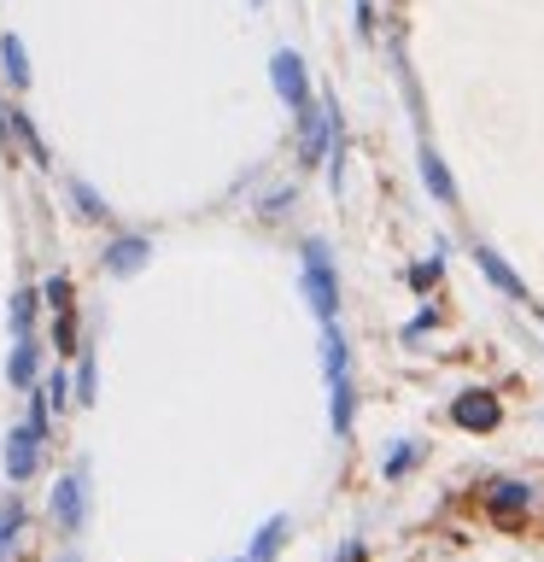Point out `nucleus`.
Segmentation results:
<instances>
[{"instance_id": "8", "label": "nucleus", "mask_w": 544, "mask_h": 562, "mask_svg": "<svg viewBox=\"0 0 544 562\" xmlns=\"http://www.w3.org/2000/svg\"><path fill=\"white\" fill-rule=\"evenodd\" d=\"M474 270H480L491 288H498L503 299H526V281L515 276V263H509L498 246H474Z\"/></svg>"}, {"instance_id": "4", "label": "nucleus", "mask_w": 544, "mask_h": 562, "mask_svg": "<svg viewBox=\"0 0 544 562\" xmlns=\"http://www.w3.org/2000/svg\"><path fill=\"white\" fill-rule=\"evenodd\" d=\"M47 504H53V521H59L65 533H82V521H88V463L65 469Z\"/></svg>"}, {"instance_id": "1", "label": "nucleus", "mask_w": 544, "mask_h": 562, "mask_svg": "<svg viewBox=\"0 0 544 562\" xmlns=\"http://www.w3.org/2000/svg\"><path fill=\"white\" fill-rule=\"evenodd\" d=\"M298 258H305V270H298V293H305V305L316 323H340V270H333L328 258V240H305L298 246Z\"/></svg>"}, {"instance_id": "26", "label": "nucleus", "mask_w": 544, "mask_h": 562, "mask_svg": "<svg viewBox=\"0 0 544 562\" xmlns=\"http://www.w3.org/2000/svg\"><path fill=\"white\" fill-rule=\"evenodd\" d=\"M0 147H12V123H7V112H0Z\"/></svg>"}, {"instance_id": "24", "label": "nucleus", "mask_w": 544, "mask_h": 562, "mask_svg": "<svg viewBox=\"0 0 544 562\" xmlns=\"http://www.w3.org/2000/svg\"><path fill=\"white\" fill-rule=\"evenodd\" d=\"M287 200H298V188H275V193H270V200H263V211H270V217H275V211H281V205H287Z\"/></svg>"}, {"instance_id": "25", "label": "nucleus", "mask_w": 544, "mask_h": 562, "mask_svg": "<svg viewBox=\"0 0 544 562\" xmlns=\"http://www.w3.org/2000/svg\"><path fill=\"white\" fill-rule=\"evenodd\" d=\"M358 30L375 35V7H369V0H358Z\"/></svg>"}, {"instance_id": "18", "label": "nucleus", "mask_w": 544, "mask_h": 562, "mask_svg": "<svg viewBox=\"0 0 544 562\" xmlns=\"http://www.w3.org/2000/svg\"><path fill=\"white\" fill-rule=\"evenodd\" d=\"M12 130H18V140H24V153L35 158V165H53V158H47V147H42V135H35V123H30V117H12Z\"/></svg>"}, {"instance_id": "13", "label": "nucleus", "mask_w": 544, "mask_h": 562, "mask_svg": "<svg viewBox=\"0 0 544 562\" xmlns=\"http://www.w3.org/2000/svg\"><path fill=\"white\" fill-rule=\"evenodd\" d=\"M416 457H421L416 439H393V446L381 451V474H386V481H404V474L416 469Z\"/></svg>"}, {"instance_id": "5", "label": "nucleus", "mask_w": 544, "mask_h": 562, "mask_svg": "<svg viewBox=\"0 0 544 562\" xmlns=\"http://www.w3.org/2000/svg\"><path fill=\"white\" fill-rule=\"evenodd\" d=\"M451 422H456L463 434H491V428H503V404H498V393L468 386V393L451 398Z\"/></svg>"}, {"instance_id": "21", "label": "nucleus", "mask_w": 544, "mask_h": 562, "mask_svg": "<svg viewBox=\"0 0 544 562\" xmlns=\"http://www.w3.org/2000/svg\"><path fill=\"white\" fill-rule=\"evenodd\" d=\"M42 299H47L53 311H65V305H70V281H65V276H47V281H42Z\"/></svg>"}, {"instance_id": "23", "label": "nucleus", "mask_w": 544, "mask_h": 562, "mask_svg": "<svg viewBox=\"0 0 544 562\" xmlns=\"http://www.w3.org/2000/svg\"><path fill=\"white\" fill-rule=\"evenodd\" d=\"M433 323H439V316H433V311H416V316H410V323H404V340H421V334H428Z\"/></svg>"}, {"instance_id": "22", "label": "nucleus", "mask_w": 544, "mask_h": 562, "mask_svg": "<svg viewBox=\"0 0 544 562\" xmlns=\"http://www.w3.org/2000/svg\"><path fill=\"white\" fill-rule=\"evenodd\" d=\"M77 398L94 404V358H88V351H82V363H77Z\"/></svg>"}, {"instance_id": "14", "label": "nucleus", "mask_w": 544, "mask_h": 562, "mask_svg": "<svg viewBox=\"0 0 544 562\" xmlns=\"http://www.w3.org/2000/svg\"><path fill=\"white\" fill-rule=\"evenodd\" d=\"M0 70L12 77V88H30V59H24V42H18L12 30L0 35Z\"/></svg>"}, {"instance_id": "6", "label": "nucleus", "mask_w": 544, "mask_h": 562, "mask_svg": "<svg viewBox=\"0 0 544 562\" xmlns=\"http://www.w3.org/2000/svg\"><path fill=\"white\" fill-rule=\"evenodd\" d=\"M100 263H105V276L129 281V276H140L152 263V240L147 235H112V240H105V252H100Z\"/></svg>"}, {"instance_id": "28", "label": "nucleus", "mask_w": 544, "mask_h": 562, "mask_svg": "<svg viewBox=\"0 0 544 562\" xmlns=\"http://www.w3.org/2000/svg\"><path fill=\"white\" fill-rule=\"evenodd\" d=\"M252 7H263V0H252Z\"/></svg>"}, {"instance_id": "7", "label": "nucleus", "mask_w": 544, "mask_h": 562, "mask_svg": "<svg viewBox=\"0 0 544 562\" xmlns=\"http://www.w3.org/2000/svg\"><path fill=\"white\" fill-rule=\"evenodd\" d=\"M35 469H42V434L24 422V428L7 434V481H30Z\"/></svg>"}, {"instance_id": "12", "label": "nucleus", "mask_w": 544, "mask_h": 562, "mask_svg": "<svg viewBox=\"0 0 544 562\" xmlns=\"http://www.w3.org/2000/svg\"><path fill=\"white\" fill-rule=\"evenodd\" d=\"M35 369H42V351H35V340H12L7 381H12V386H35Z\"/></svg>"}, {"instance_id": "9", "label": "nucleus", "mask_w": 544, "mask_h": 562, "mask_svg": "<svg viewBox=\"0 0 544 562\" xmlns=\"http://www.w3.org/2000/svg\"><path fill=\"white\" fill-rule=\"evenodd\" d=\"M287 539H293V516H287V509H275V516L252 533V544H246V562H275Z\"/></svg>"}, {"instance_id": "17", "label": "nucleus", "mask_w": 544, "mask_h": 562, "mask_svg": "<svg viewBox=\"0 0 544 562\" xmlns=\"http://www.w3.org/2000/svg\"><path fill=\"white\" fill-rule=\"evenodd\" d=\"M18 533H24V504L0 509V562H7V551L18 544Z\"/></svg>"}, {"instance_id": "3", "label": "nucleus", "mask_w": 544, "mask_h": 562, "mask_svg": "<svg viewBox=\"0 0 544 562\" xmlns=\"http://www.w3.org/2000/svg\"><path fill=\"white\" fill-rule=\"evenodd\" d=\"M270 88H275V100L287 105V112H305L310 105V70H305V59H298L293 47L270 53Z\"/></svg>"}, {"instance_id": "16", "label": "nucleus", "mask_w": 544, "mask_h": 562, "mask_svg": "<svg viewBox=\"0 0 544 562\" xmlns=\"http://www.w3.org/2000/svg\"><path fill=\"white\" fill-rule=\"evenodd\" d=\"M70 200H77V211H82V217H94V223L112 217V211H105V200H100V193L82 182V176H70Z\"/></svg>"}, {"instance_id": "10", "label": "nucleus", "mask_w": 544, "mask_h": 562, "mask_svg": "<svg viewBox=\"0 0 544 562\" xmlns=\"http://www.w3.org/2000/svg\"><path fill=\"white\" fill-rule=\"evenodd\" d=\"M416 165H421V182H428L433 200H439V205H456V176H451L445 158H439L433 147H421V153H416Z\"/></svg>"}, {"instance_id": "15", "label": "nucleus", "mask_w": 544, "mask_h": 562, "mask_svg": "<svg viewBox=\"0 0 544 562\" xmlns=\"http://www.w3.org/2000/svg\"><path fill=\"white\" fill-rule=\"evenodd\" d=\"M7 323H12V340H30V328H35V293H30V288H18V293H12Z\"/></svg>"}, {"instance_id": "27", "label": "nucleus", "mask_w": 544, "mask_h": 562, "mask_svg": "<svg viewBox=\"0 0 544 562\" xmlns=\"http://www.w3.org/2000/svg\"><path fill=\"white\" fill-rule=\"evenodd\" d=\"M228 562H246V557H228Z\"/></svg>"}, {"instance_id": "2", "label": "nucleus", "mask_w": 544, "mask_h": 562, "mask_svg": "<svg viewBox=\"0 0 544 562\" xmlns=\"http://www.w3.org/2000/svg\"><path fill=\"white\" fill-rule=\"evenodd\" d=\"M322 375H328V416H333V434H351L358 393H351V346H345L340 323H322Z\"/></svg>"}, {"instance_id": "19", "label": "nucleus", "mask_w": 544, "mask_h": 562, "mask_svg": "<svg viewBox=\"0 0 544 562\" xmlns=\"http://www.w3.org/2000/svg\"><path fill=\"white\" fill-rule=\"evenodd\" d=\"M445 276V258H428V263H410V288L416 293H433V281Z\"/></svg>"}, {"instance_id": "11", "label": "nucleus", "mask_w": 544, "mask_h": 562, "mask_svg": "<svg viewBox=\"0 0 544 562\" xmlns=\"http://www.w3.org/2000/svg\"><path fill=\"white\" fill-rule=\"evenodd\" d=\"M526 504H533V492H526L521 481H491L486 486V509H491V516H526Z\"/></svg>"}, {"instance_id": "20", "label": "nucleus", "mask_w": 544, "mask_h": 562, "mask_svg": "<svg viewBox=\"0 0 544 562\" xmlns=\"http://www.w3.org/2000/svg\"><path fill=\"white\" fill-rule=\"evenodd\" d=\"M47 404H53V411H65V404H70V375H65V369H53V375H47Z\"/></svg>"}]
</instances>
